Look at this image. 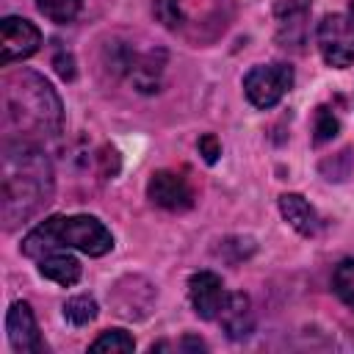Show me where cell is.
I'll return each mask as SVG.
<instances>
[{"label": "cell", "instance_id": "cell-1", "mask_svg": "<svg viewBox=\"0 0 354 354\" xmlns=\"http://www.w3.org/2000/svg\"><path fill=\"white\" fill-rule=\"evenodd\" d=\"M3 141L36 144L55 138L64 124V108L53 86L36 72H11L3 77Z\"/></svg>", "mask_w": 354, "mask_h": 354}, {"label": "cell", "instance_id": "cell-2", "mask_svg": "<svg viewBox=\"0 0 354 354\" xmlns=\"http://www.w3.org/2000/svg\"><path fill=\"white\" fill-rule=\"evenodd\" d=\"M53 196V166L36 144L3 141V221L14 230Z\"/></svg>", "mask_w": 354, "mask_h": 354}, {"label": "cell", "instance_id": "cell-3", "mask_svg": "<svg viewBox=\"0 0 354 354\" xmlns=\"http://www.w3.org/2000/svg\"><path fill=\"white\" fill-rule=\"evenodd\" d=\"M55 249H80L83 254L100 257L113 249V235L94 216H53L22 241V252L28 257H44Z\"/></svg>", "mask_w": 354, "mask_h": 354}, {"label": "cell", "instance_id": "cell-4", "mask_svg": "<svg viewBox=\"0 0 354 354\" xmlns=\"http://www.w3.org/2000/svg\"><path fill=\"white\" fill-rule=\"evenodd\" d=\"M318 50L329 66H351L354 64V17L326 14L318 22Z\"/></svg>", "mask_w": 354, "mask_h": 354}, {"label": "cell", "instance_id": "cell-5", "mask_svg": "<svg viewBox=\"0 0 354 354\" xmlns=\"http://www.w3.org/2000/svg\"><path fill=\"white\" fill-rule=\"evenodd\" d=\"M293 86V69L288 64H260L252 66L243 77V91L254 108L277 105Z\"/></svg>", "mask_w": 354, "mask_h": 354}, {"label": "cell", "instance_id": "cell-6", "mask_svg": "<svg viewBox=\"0 0 354 354\" xmlns=\"http://www.w3.org/2000/svg\"><path fill=\"white\" fill-rule=\"evenodd\" d=\"M147 196L152 199V205L163 207V210H171V213H180V210H188L194 205V188L191 183L177 174V171H155L149 177V185H147Z\"/></svg>", "mask_w": 354, "mask_h": 354}, {"label": "cell", "instance_id": "cell-7", "mask_svg": "<svg viewBox=\"0 0 354 354\" xmlns=\"http://www.w3.org/2000/svg\"><path fill=\"white\" fill-rule=\"evenodd\" d=\"M41 44V33L33 22L22 17H6L0 22V47H3V64L30 58Z\"/></svg>", "mask_w": 354, "mask_h": 354}, {"label": "cell", "instance_id": "cell-8", "mask_svg": "<svg viewBox=\"0 0 354 354\" xmlns=\"http://www.w3.org/2000/svg\"><path fill=\"white\" fill-rule=\"evenodd\" d=\"M277 19V41L285 50H301L307 41V19H310V3L307 0H279L274 8Z\"/></svg>", "mask_w": 354, "mask_h": 354}, {"label": "cell", "instance_id": "cell-9", "mask_svg": "<svg viewBox=\"0 0 354 354\" xmlns=\"http://www.w3.org/2000/svg\"><path fill=\"white\" fill-rule=\"evenodd\" d=\"M188 296H191V304H194V310H196L199 318L216 321L218 313L224 310L230 293L224 290V282H221L218 274H213V271H196L188 279Z\"/></svg>", "mask_w": 354, "mask_h": 354}, {"label": "cell", "instance_id": "cell-10", "mask_svg": "<svg viewBox=\"0 0 354 354\" xmlns=\"http://www.w3.org/2000/svg\"><path fill=\"white\" fill-rule=\"evenodd\" d=\"M6 332L17 351H22V354L44 351V343H41V335H39V326H36V318H33V310L28 301H14L8 307Z\"/></svg>", "mask_w": 354, "mask_h": 354}, {"label": "cell", "instance_id": "cell-11", "mask_svg": "<svg viewBox=\"0 0 354 354\" xmlns=\"http://www.w3.org/2000/svg\"><path fill=\"white\" fill-rule=\"evenodd\" d=\"M279 210H282L285 221H288L296 232H301V235H307V238L318 235L321 218H318L315 207H313L301 194H282V196H279Z\"/></svg>", "mask_w": 354, "mask_h": 354}, {"label": "cell", "instance_id": "cell-12", "mask_svg": "<svg viewBox=\"0 0 354 354\" xmlns=\"http://www.w3.org/2000/svg\"><path fill=\"white\" fill-rule=\"evenodd\" d=\"M216 321L224 326V332H227L232 340L246 337V335L252 332V326H254L249 296H243V293H230V296H227V304H224V310L218 313Z\"/></svg>", "mask_w": 354, "mask_h": 354}, {"label": "cell", "instance_id": "cell-13", "mask_svg": "<svg viewBox=\"0 0 354 354\" xmlns=\"http://www.w3.org/2000/svg\"><path fill=\"white\" fill-rule=\"evenodd\" d=\"M39 271H41V277H47L58 285H75L80 279V263L64 252H47L39 263Z\"/></svg>", "mask_w": 354, "mask_h": 354}, {"label": "cell", "instance_id": "cell-14", "mask_svg": "<svg viewBox=\"0 0 354 354\" xmlns=\"http://www.w3.org/2000/svg\"><path fill=\"white\" fill-rule=\"evenodd\" d=\"M332 288L337 299L354 310V260H343L332 274Z\"/></svg>", "mask_w": 354, "mask_h": 354}, {"label": "cell", "instance_id": "cell-15", "mask_svg": "<svg viewBox=\"0 0 354 354\" xmlns=\"http://www.w3.org/2000/svg\"><path fill=\"white\" fill-rule=\"evenodd\" d=\"M64 318L75 326H83L97 318V301L91 296H75L64 304Z\"/></svg>", "mask_w": 354, "mask_h": 354}, {"label": "cell", "instance_id": "cell-16", "mask_svg": "<svg viewBox=\"0 0 354 354\" xmlns=\"http://www.w3.org/2000/svg\"><path fill=\"white\" fill-rule=\"evenodd\" d=\"M80 3L83 0H36L39 11L53 19V22H69L75 19V14L80 11Z\"/></svg>", "mask_w": 354, "mask_h": 354}, {"label": "cell", "instance_id": "cell-17", "mask_svg": "<svg viewBox=\"0 0 354 354\" xmlns=\"http://www.w3.org/2000/svg\"><path fill=\"white\" fill-rule=\"evenodd\" d=\"M91 351H133L136 348V343H133V337L124 332V329H108V332H102L91 346H88Z\"/></svg>", "mask_w": 354, "mask_h": 354}, {"label": "cell", "instance_id": "cell-18", "mask_svg": "<svg viewBox=\"0 0 354 354\" xmlns=\"http://www.w3.org/2000/svg\"><path fill=\"white\" fill-rule=\"evenodd\" d=\"M337 127H340L337 116H335L326 105H321V108L315 111V144H324V141L335 138V136H337Z\"/></svg>", "mask_w": 354, "mask_h": 354}, {"label": "cell", "instance_id": "cell-19", "mask_svg": "<svg viewBox=\"0 0 354 354\" xmlns=\"http://www.w3.org/2000/svg\"><path fill=\"white\" fill-rule=\"evenodd\" d=\"M152 11H155V17H158V22L160 25H166V28H180V22H183V6H180V0H155L152 3Z\"/></svg>", "mask_w": 354, "mask_h": 354}, {"label": "cell", "instance_id": "cell-20", "mask_svg": "<svg viewBox=\"0 0 354 354\" xmlns=\"http://www.w3.org/2000/svg\"><path fill=\"white\" fill-rule=\"evenodd\" d=\"M199 155L205 158V163H216V160H218L221 144H218V138H216L213 133H205V136L199 138Z\"/></svg>", "mask_w": 354, "mask_h": 354}, {"label": "cell", "instance_id": "cell-21", "mask_svg": "<svg viewBox=\"0 0 354 354\" xmlns=\"http://www.w3.org/2000/svg\"><path fill=\"white\" fill-rule=\"evenodd\" d=\"M55 69H58V75H61L64 80H72V77H75V61H72V55H69V53H66V55L58 53V55H55Z\"/></svg>", "mask_w": 354, "mask_h": 354}, {"label": "cell", "instance_id": "cell-22", "mask_svg": "<svg viewBox=\"0 0 354 354\" xmlns=\"http://www.w3.org/2000/svg\"><path fill=\"white\" fill-rule=\"evenodd\" d=\"M351 17H354V0H351Z\"/></svg>", "mask_w": 354, "mask_h": 354}]
</instances>
